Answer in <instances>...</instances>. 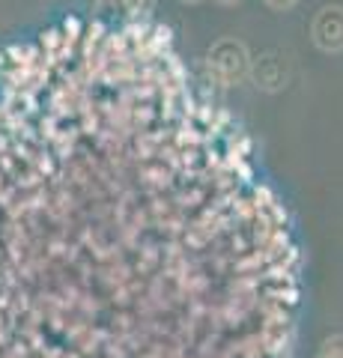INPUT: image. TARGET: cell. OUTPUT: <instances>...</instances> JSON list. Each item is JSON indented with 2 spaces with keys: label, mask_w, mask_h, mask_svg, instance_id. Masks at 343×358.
<instances>
[{
  "label": "cell",
  "mask_w": 343,
  "mask_h": 358,
  "mask_svg": "<svg viewBox=\"0 0 343 358\" xmlns=\"http://www.w3.org/2000/svg\"><path fill=\"white\" fill-rule=\"evenodd\" d=\"M251 75H254V81H257V87L275 93V90H281L286 84V63L278 51H269L251 66Z\"/></svg>",
  "instance_id": "3957f363"
},
{
  "label": "cell",
  "mask_w": 343,
  "mask_h": 358,
  "mask_svg": "<svg viewBox=\"0 0 343 358\" xmlns=\"http://www.w3.org/2000/svg\"><path fill=\"white\" fill-rule=\"evenodd\" d=\"M265 3H269L272 9H290V6L298 3V0H265Z\"/></svg>",
  "instance_id": "277c9868"
},
{
  "label": "cell",
  "mask_w": 343,
  "mask_h": 358,
  "mask_svg": "<svg viewBox=\"0 0 343 358\" xmlns=\"http://www.w3.org/2000/svg\"><path fill=\"white\" fill-rule=\"evenodd\" d=\"M212 69L221 75L224 84H236L251 72V60L245 45L236 39H221L212 48Z\"/></svg>",
  "instance_id": "6da1fadb"
},
{
  "label": "cell",
  "mask_w": 343,
  "mask_h": 358,
  "mask_svg": "<svg viewBox=\"0 0 343 358\" xmlns=\"http://www.w3.org/2000/svg\"><path fill=\"white\" fill-rule=\"evenodd\" d=\"M215 3H224V6H233V3H239V0H215Z\"/></svg>",
  "instance_id": "5b68a950"
},
{
  "label": "cell",
  "mask_w": 343,
  "mask_h": 358,
  "mask_svg": "<svg viewBox=\"0 0 343 358\" xmlns=\"http://www.w3.org/2000/svg\"><path fill=\"white\" fill-rule=\"evenodd\" d=\"M185 3H197V0H185Z\"/></svg>",
  "instance_id": "8992f818"
},
{
  "label": "cell",
  "mask_w": 343,
  "mask_h": 358,
  "mask_svg": "<svg viewBox=\"0 0 343 358\" xmlns=\"http://www.w3.org/2000/svg\"><path fill=\"white\" fill-rule=\"evenodd\" d=\"M311 39L319 51L340 54L343 51V6H323L314 15Z\"/></svg>",
  "instance_id": "7a4b0ae2"
}]
</instances>
